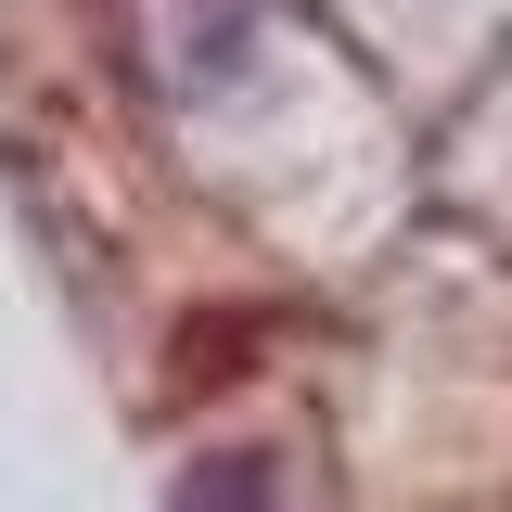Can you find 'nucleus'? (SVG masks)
I'll return each instance as SVG.
<instances>
[{"label":"nucleus","mask_w":512,"mask_h":512,"mask_svg":"<svg viewBox=\"0 0 512 512\" xmlns=\"http://www.w3.org/2000/svg\"><path fill=\"white\" fill-rule=\"evenodd\" d=\"M167 512H295V487H282V461L269 448H218V461H192L180 500Z\"/></svg>","instance_id":"f257e3e1"}]
</instances>
